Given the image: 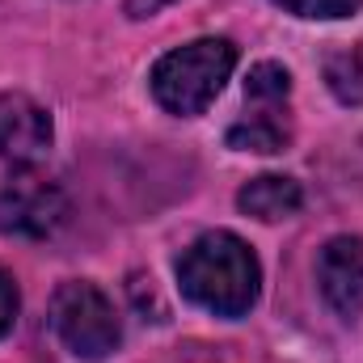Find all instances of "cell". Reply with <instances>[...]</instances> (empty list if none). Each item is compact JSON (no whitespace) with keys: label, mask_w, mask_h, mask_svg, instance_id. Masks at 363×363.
<instances>
[{"label":"cell","mask_w":363,"mask_h":363,"mask_svg":"<svg viewBox=\"0 0 363 363\" xmlns=\"http://www.w3.org/2000/svg\"><path fill=\"white\" fill-rule=\"evenodd\" d=\"M317 283L325 304L355 321L363 313V241L359 237H334L325 241L321 258H317Z\"/></svg>","instance_id":"5"},{"label":"cell","mask_w":363,"mask_h":363,"mask_svg":"<svg viewBox=\"0 0 363 363\" xmlns=\"http://www.w3.org/2000/svg\"><path fill=\"white\" fill-rule=\"evenodd\" d=\"M300 203H304L300 182L283 178V174H262V178L245 182L241 194H237V207H241L245 216H254V220H267V224L296 216Z\"/></svg>","instance_id":"8"},{"label":"cell","mask_w":363,"mask_h":363,"mask_svg":"<svg viewBox=\"0 0 363 363\" xmlns=\"http://www.w3.org/2000/svg\"><path fill=\"white\" fill-rule=\"evenodd\" d=\"M51 325H55L60 342L77 359H106L118 347V338H123L114 304L106 300V291L97 283H85V279H72V283L55 287V296H51Z\"/></svg>","instance_id":"3"},{"label":"cell","mask_w":363,"mask_h":363,"mask_svg":"<svg viewBox=\"0 0 363 363\" xmlns=\"http://www.w3.org/2000/svg\"><path fill=\"white\" fill-rule=\"evenodd\" d=\"M161 4H169V0H127V13L131 17H152Z\"/></svg>","instance_id":"13"},{"label":"cell","mask_w":363,"mask_h":363,"mask_svg":"<svg viewBox=\"0 0 363 363\" xmlns=\"http://www.w3.org/2000/svg\"><path fill=\"white\" fill-rule=\"evenodd\" d=\"M182 296L216 317H245L258 304L262 267L237 233H203L178 258Z\"/></svg>","instance_id":"1"},{"label":"cell","mask_w":363,"mask_h":363,"mask_svg":"<svg viewBox=\"0 0 363 363\" xmlns=\"http://www.w3.org/2000/svg\"><path fill=\"white\" fill-rule=\"evenodd\" d=\"M291 93V77L283 64H254L245 77V101H287Z\"/></svg>","instance_id":"10"},{"label":"cell","mask_w":363,"mask_h":363,"mask_svg":"<svg viewBox=\"0 0 363 363\" xmlns=\"http://www.w3.org/2000/svg\"><path fill=\"white\" fill-rule=\"evenodd\" d=\"M13 317H17V287H13V279L0 271V338L13 330Z\"/></svg>","instance_id":"12"},{"label":"cell","mask_w":363,"mask_h":363,"mask_svg":"<svg viewBox=\"0 0 363 363\" xmlns=\"http://www.w3.org/2000/svg\"><path fill=\"white\" fill-rule=\"evenodd\" d=\"M279 9L296 13V17H321V21H334V17H351L359 13L363 0H274Z\"/></svg>","instance_id":"11"},{"label":"cell","mask_w":363,"mask_h":363,"mask_svg":"<svg viewBox=\"0 0 363 363\" xmlns=\"http://www.w3.org/2000/svg\"><path fill=\"white\" fill-rule=\"evenodd\" d=\"M325 85L342 106H363V43L325 55Z\"/></svg>","instance_id":"9"},{"label":"cell","mask_w":363,"mask_h":363,"mask_svg":"<svg viewBox=\"0 0 363 363\" xmlns=\"http://www.w3.org/2000/svg\"><path fill=\"white\" fill-rule=\"evenodd\" d=\"M245 118L228 127V148L237 152H283L291 140L287 101H245Z\"/></svg>","instance_id":"7"},{"label":"cell","mask_w":363,"mask_h":363,"mask_svg":"<svg viewBox=\"0 0 363 363\" xmlns=\"http://www.w3.org/2000/svg\"><path fill=\"white\" fill-rule=\"evenodd\" d=\"M237 68V47L228 38H194L174 47L152 68V97L169 114H203Z\"/></svg>","instance_id":"2"},{"label":"cell","mask_w":363,"mask_h":363,"mask_svg":"<svg viewBox=\"0 0 363 363\" xmlns=\"http://www.w3.org/2000/svg\"><path fill=\"white\" fill-rule=\"evenodd\" d=\"M51 148V114L26 93H0V157L34 165Z\"/></svg>","instance_id":"6"},{"label":"cell","mask_w":363,"mask_h":363,"mask_svg":"<svg viewBox=\"0 0 363 363\" xmlns=\"http://www.w3.org/2000/svg\"><path fill=\"white\" fill-rule=\"evenodd\" d=\"M68 216L64 190L43 174H13L0 190V233L9 237H51Z\"/></svg>","instance_id":"4"}]
</instances>
